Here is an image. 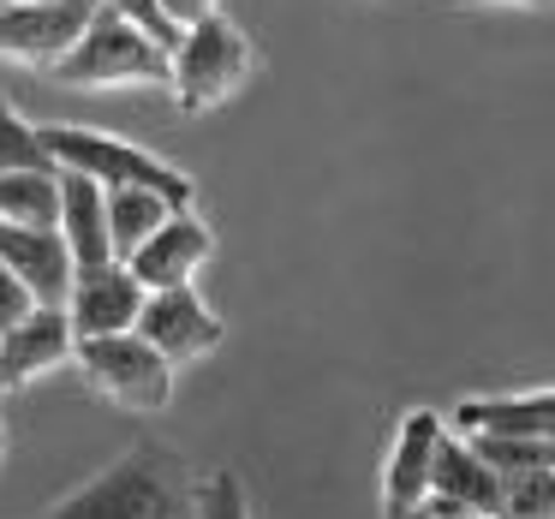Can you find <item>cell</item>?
Returning a JSON list of instances; mask_svg holds the SVG:
<instances>
[{"label":"cell","instance_id":"cell-8","mask_svg":"<svg viewBox=\"0 0 555 519\" xmlns=\"http://www.w3.org/2000/svg\"><path fill=\"white\" fill-rule=\"evenodd\" d=\"M144 299L150 287L132 275V263H96V269H78L73 281V299H66V316H73V335L90 340V335H126L138 328L144 316Z\"/></svg>","mask_w":555,"mask_h":519},{"label":"cell","instance_id":"cell-6","mask_svg":"<svg viewBox=\"0 0 555 519\" xmlns=\"http://www.w3.org/2000/svg\"><path fill=\"white\" fill-rule=\"evenodd\" d=\"M102 0H7L0 7V61L25 73H54L96 25Z\"/></svg>","mask_w":555,"mask_h":519},{"label":"cell","instance_id":"cell-12","mask_svg":"<svg viewBox=\"0 0 555 519\" xmlns=\"http://www.w3.org/2000/svg\"><path fill=\"white\" fill-rule=\"evenodd\" d=\"M0 263L25 281L37 304L73 299L78 257H73V245H66L61 228H13V221H0Z\"/></svg>","mask_w":555,"mask_h":519},{"label":"cell","instance_id":"cell-5","mask_svg":"<svg viewBox=\"0 0 555 519\" xmlns=\"http://www.w3.org/2000/svg\"><path fill=\"white\" fill-rule=\"evenodd\" d=\"M78 371H85V382L96 388L102 400H114V406L126 412H168L173 400V364L162 359L156 347H150L138 328H126V335H90L78 340Z\"/></svg>","mask_w":555,"mask_h":519},{"label":"cell","instance_id":"cell-4","mask_svg":"<svg viewBox=\"0 0 555 519\" xmlns=\"http://www.w3.org/2000/svg\"><path fill=\"white\" fill-rule=\"evenodd\" d=\"M245 78H251V42H245V30L233 25V18H204V25L180 30V42H173V102H180V114H209L221 108L228 96H240Z\"/></svg>","mask_w":555,"mask_h":519},{"label":"cell","instance_id":"cell-26","mask_svg":"<svg viewBox=\"0 0 555 519\" xmlns=\"http://www.w3.org/2000/svg\"><path fill=\"white\" fill-rule=\"evenodd\" d=\"M507 7H543V0H507Z\"/></svg>","mask_w":555,"mask_h":519},{"label":"cell","instance_id":"cell-17","mask_svg":"<svg viewBox=\"0 0 555 519\" xmlns=\"http://www.w3.org/2000/svg\"><path fill=\"white\" fill-rule=\"evenodd\" d=\"M173 216V204L162 192H144V185H126V192H108V233H114V251L120 263Z\"/></svg>","mask_w":555,"mask_h":519},{"label":"cell","instance_id":"cell-24","mask_svg":"<svg viewBox=\"0 0 555 519\" xmlns=\"http://www.w3.org/2000/svg\"><path fill=\"white\" fill-rule=\"evenodd\" d=\"M156 7L168 13L173 30H192V25H204V18L221 13V0H156Z\"/></svg>","mask_w":555,"mask_h":519},{"label":"cell","instance_id":"cell-22","mask_svg":"<svg viewBox=\"0 0 555 519\" xmlns=\"http://www.w3.org/2000/svg\"><path fill=\"white\" fill-rule=\"evenodd\" d=\"M102 7H108V13H120V18H132L138 30H150L162 49H173V42H180V30L168 25V13H162L156 0H102Z\"/></svg>","mask_w":555,"mask_h":519},{"label":"cell","instance_id":"cell-23","mask_svg":"<svg viewBox=\"0 0 555 519\" xmlns=\"http://www.w3.org/2000/svg\"><path fill=\"white\" fill-rule=\"evenodd\" d=\"M30 311H37V299H30V287H25V281H18L7 263H0V335H7L13 323H25Z\"/></svg>","mask_w":555,"mask_h":519},{"label":"cell","instance_id":"cell-7","mask_svg":"<svg viewBox=\"0 0 555 519\" xmlns=\"http://www.w3.org/2000/svg\"><path fill=\"white\" fill-rule=\"evenodd\" d=\"M448 424L442 412H406L395 430V447H388L383 466V519H412L430 507V478H436V447H442Z\"/></svg>","mask_w":555,"mask_h":519},{"label":"cell","instance_id":"cell-18","mask_svg":"<svg viewBox=\"0 0 555 519\" xmlns=\"http://www.w3.org/2000/svg\"><path fill=\"white\" fill-rule=\"evenodd\" d=\"M472 447H478L483 459H490L502 478H514V471H550L555 466V442H543V436H502V430H472L466 436Z\"/></svg>","mask_w":555,"mask_h":519},{"label":"cell","instance_id":"cell-19","mask_svg":"<svg viewBox=\"0 0 555 519\" xmlns=\"http://www.w3.org/2000/svg\"><path fill=\"white\" fill-rule=\"evenodd\" d=\"M18 168H54V156L42 144V126H30L13 102L0 96V173H18Z\"/></svg>","mask_w":555,"mask_h":519},{"label":"cell","instance_id":"cell-16","mask_svg":"<svg viewBox=\"0 0 555 519\" xmlns=\"http://www.w3.org/2000/svg\"><path fill=\"white\" fill-rule=\"evenodd\" d=\"M0 221H13V228H61V168L0 173Z\"/></svg>","mask_w":555,"mask_h":519},{"label":"cell","instance_id":"cell-14","mask_svg":"<svg viewBox=\"0 0 555 519\" xmlns=\"http://www.w3.org/2000/svg\"><path fill=\"white\" fill-rule=\"evenodd\" d=\"M61 233L73 245L78 269H96V263H114V233H108V192L85 173H66L61 168Z\"/></svg>","mask_w":555,"mask_h":519},{"label":"cell","instance_id":"cell-1","mask_svg":"<svg viewBox=\"0 0 555 519\" xmlns=\"http://www.w3.org/2000/svg\"><path fill=\"white\" fill-rule=\"evenodd\" d=\"M42 519H197V478L162 442H138Z\"/></svg>","mask_w":555,"mask_h":519},{"label":"cell","instance_id":"cell-2","mask_svg":"<svg viewBox=\"0 0 555 519\" xmlns=\"http://www.w3.org/2000/svg\"><path fill=\"white\" fill-rule=\"evenodd\" d=\"M42 144H49L54 168L85 173L102 192H126V185H144V192H162L173 209H192L197 185L192 173H180L173 161H162L156 150L132 144V138L96 132V126H42Z\"/></svg>","mask_w":555,"mask_h":519},{"label":"cell","instance_id":"cell-15","mask_svg":"<svg viewBox=\"0 0 555 519\" xmlns=\"http://www.w3.org/2000/svg\"><path fill=\"white\" fill-rule=\"evenodd\" d=\"M454 424H460L466 436H472V430H502V436H543V442H555V388L460 400Z\"/></svg>","mask_w":555,"mask_h":519},{"label":"cell","instance_id":"cell-29","mask_svg":"<svg viewBox=\"0 0 555 519\" xmlns=\"http://www.w3.org/2000/svg\"><path fill=\"white\" fill-rule=\"evenodd\" d=\"M0 7H7V0H0Z\"/></svg>","mask_w":555,"mask_h":519},{"label":"cell","instance_id":"cell-10","mask_svg":"<svg viewBox=\"0 0 555 519\" xmlns=\"http://www.w3.org/2000/svg\"><path fill=\"white\" fill-rule=\"evenodd\" d=\"M73 352H78V335H73L66 304H37L25 323H13L7 335H0V394L37 382V376H49V371H61Z\"/></svg>","mask_w":555,"mask_h":519},{"label":"cell","instance_id":"cell-28","mask_svg":"<svg viewBox=\"0 0 555 519\" xmlns=\"http://www.w3.org/2000/svg\"><path fill=\"white\" fill-rule=\"evenodd\" d=\"M0 454H7V436H0Z\"/></svg>","mask_w":555,"mask_h":519},{"label":"cell","instance_id":"cell-11","mask_svg":"<svg viewBox=\"0 0 555 519\" xmlns=\"http://www.w3.org/2000/svg\"><path fill=\"white\" fill-rule=\"evenodd\" d=\"M209 257H216V233H209L192 209H173L126 263H132V275L144 281L150 293H168V287H192Z\"/></svg>","mask_w":555,"mask_h":519},{"label":"cell","instance_id":"cell-25","mask_svg":"<svg viewBox=\"0 0 555 519\" xmlns=\"http://www.w3.org/2000/svg\"><path fill=\"white\" fill-rule=\"evenodd\" d=\"M436 519H502V514H472V507H430Z\"/></svg>","mask_w":555,"mask_h":519},{"label":"cell","instance_id":"cell-21","mask_svg":"<svg viewBox=\"0 0 555 519\" xmlns=\"http://www.w3.org/2000/svg\"><path fill=\"white\" fill-rule=\"evenodd\" d=\"M197 519H251V502H245V483L233 471H216V478H197Z\"/></svg>","mask_w":555,"mask_h":519},{"label":"cell","instance_id":"cell-3","mask_svg":"<svg viewBox=\"0 0 555 519\" xmlns=\"http://www.w3.org/2000/svg\"><path fill=\"white\" fill-rule=\"evenodd\" d=\"M54 78L73 90H126V85H168L173 78V49H162L150 30L102 7L96 25L78 37V49L54 66Z\"/></svg>","mask_w":555,"mask_h":519},{"label":"cell","instance_id":"cell-20","mask_svg":"<svg viewBox=\"0 0 555 519\" xmlns=\"http://www.w3.org/2000/svg\"><path fill=\"white\" fill-rule=\"evenodd\" d=\"M502 519H555V466L502 478Z\"/></svg>","mask_w":555,"mask_h":519},{"label":"cell","instance_id":"cell-13","mask_svg":"<svg viewBox=\"0 0 555 519\" xmlns=\"http://www.w3.org/2000/svg\"><path fill=\"white\" fill-rule=\"evenodd\" d=\"M430 507H472V514H502V471L460 436H442L436 447Z\"/></svg>","mask_w":555,"mask_h":519},{"label":"cell","instance_id":"cell-27","mask_svg":"<svg viewBox=\"0 0 555 519\" xmlns=\"http://www.w3.org/2000/svg\"><path fill=\"white\" fill-rule=\"evenodd\" d=\"M412 519H436V514H430V507H424V514H412Z\"/></svg>","mask_w":555,"mask_h":519},{"label":"cell","instance_id":"cell-9","mask_svg":"<svg viewBox=\"0 0 555 519\" xmlns=\"http://www.w3.org/2000/svg\"><path fill=\"white\" fill-rule=\"evenodd\" d=\"M138 335L180 371V364H192V359L221 347V316L197 299V287H168V293H150L144 299Z\"/></svg>","mask_w":555,"mask_h":519}]
</instances>
